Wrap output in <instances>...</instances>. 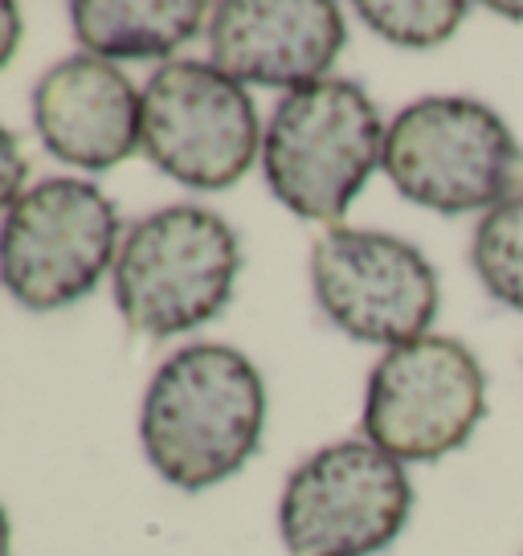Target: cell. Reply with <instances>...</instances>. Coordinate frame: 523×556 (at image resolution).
Returning <instances> with one entry per match:
<instances>
[{"instance_id": "3957f363", "label": "cell", "mask_w": 523, "mask_h": 556, "mask_svg": "<svg viewBox=\"0 0 523 556\" xmlns=\"http://www.w3.org/2000/svg\"><path fill=\"white\" fill-rule=\"evenodd\" d=\"M242 270L238 233L209 208L168 205L123 238L115 303L143 336H184L226 312Z\"/></svg>"}, {"instance_id": "ac0fdd59", "label": "cell", "mask_w": 523, "mask_h": 556, "mask_svg": "<svg viewBox=\"0 0 523 556\" xmlns=\"http://www.w3.org/2000/svg\"><path fill=\"white\" fill-rule=\"evenodd\" d=\"M495 13H503V17H523V4H490Z\"/></svg>"}, {"instance_id": "30bf717a", "label": "cell", "mask_w": 523, "mask_h": 556, "mask_svg": "<svg viewBox=\"0 0 523 556\" xmlns=\"http://www.w3.org/2000/svg\"><path fill=\"white\" fill-rule=\"evenodd\" d=\"M344 41L348 25L332 0H226L209 17L213 66L286 94L323 83Z\"/></svg>"}, {"instance_id": "5b68a950", "label": "cell", "mask_w": 523, "mask_h": 556, "mask_svg": "<svg viewBox=\"0 0 523 556\" xmlns=\"http://www.w3.org/2000/svg\"><path fill=\"white\" fill-rule=\"evenodd\" d=\"M119 213L90 180L50 176L0 226V282L29 312L87 299L119 258Z\"/></svg>"}, {"instance_id": "52a82bcc", "label": "cell", "mask_w": 523, "mask_h": 556, "mask_svg": "<svg viewBox=\"0 0 523 556\" xmlns=\"http://www.w3.org/2000/svg\"><path fill=\"white\" fill-rule=\"evenodd\" d=\"M413 483L372 442H335L291 470L279 504L291 556H372L401 536Z\"/></svg>"}, {"instance_id": "7c38bea8", "label": "cell", "mask_w": 523, "mask_h": 556, "mask_svg": "<svg viewBox=\"0 0 523 556\" xmlns=\"http://www.w3.org/2000/svg\"><path fill=\"white\" fill-rule=\"evenodd\" d=\"M213 9L201 0H74V37L87 53L115 62L168 58L209 25Z\"/></svg>"}, {"instance_id": "9c48e42d", "label": "cell", "mask_w": 523, "mask_h": 556, "mask_svg": "<svg viewBox=\"0 0 523 556\" xmlns=\"http://www.w3.org/2000/svg\"><path fill=\"white\" fill-rule=\"evenodd\" d=\"M311 287L335 328L384 348L430 336L442 303L434 266L418 245L377 229H328L315 242Z\"/></svg>"}, {"instance_id": "2e32d148", "label": "cell", "mask_w": 523, "mask_h": 556, "mask_svg": "<svg viewBox=\"0 0 523 556\" xmlns=\"http://www.w3.org/2000/svg\"><path fill=\"white\" fill-rule=\"evenodd\" d=\"M17 46H21V13H17V4L0 0V70L13 62Z\"/></svg>"}, {"instance_id": "ba28073f", "label": "cell", "mask_w": 523, "mask_h": 556, "mask_svg": "<svg viewBox=\"0 0 523 556\" xmlns=\"http://www.w3.org/2000/svg\"><path fill=\"white\" fill-rule=\"evenodd\" d=\"M262 148V123L242 83L213 62H168L143 87V152L176 185H238Z\"/></svg>"}, {"instance_id": "e0dca14e", "label": "cell", "mask_w": 523, "mask_h": 556, "mask_svg": "<svg viewBox=\"0 0 523 556\" xmlns=\"http://www.w3.org/2000/svg\"><path fill=\"white\" fill-rule=\"evenodd\" d=\"M9 540H13V528H9V511L0 507V556H9Z\"/></svg>"}, {"instance_id": "5bb4252c", "label": "cell", "mask_w": 523, "mask_h": 556, "mask_svg": "<svg viewBox=\"0 0 523 556\" xmlns=\"http://www.w3.org/2000/svg\"><path fill=\"white\" fill-rule=\"evenodd\" d=\"M356 13L372 34L401 50H434L467 21L462 0H360Z\"/></svg>"}, {"instance_id": "7a4b0ae2", "label": "cell", "mask_w": 523, "mask_h": 556, "mask_svg": "<svg viewBox=\"0 0 523 556\" xmlns=\"http://www.w3.org/2000/svg\"><path fill=\"white\" fill-rule=\"evenodd\" d=\"M384 123L348 78L291 90L266 127V185L295 217L335 226L384 164Z\"/></svg>"}, {"instance_id": "8992f818", "label": "cell", "mask_w": 523, "mask_h": 556, "mask_svg": "<svg viewBox=\"0 0 523 556\" xmlns=\"http://www.w3.org/2000/svg\"><path fill=\"white\" fill-rule=\"evenodd\" d=\"M487 414V377L454 336L388 348L365 397V434L397 463H437L462 451Z\"/></svg>"}, {"instance_id": "8fae6325", "label": "cell", "mask_w": 523, "mask_h": 556, "mask_svg": "<svg viewBox=\"0 0 523 556\" xmlns=\"http://www.w3.org/2000/svg\"><path fill=\"white\" fill-rule=\"evenodd\" d=\"M34 123L50 156L106 173L143 148V94L115 62L74 53L37 83Z\"/></svg>"}, {"instance_id": "4fadbf2b", "label": "cell", "mask_w": 523, "mask_h": 556, "mask_svg": "<svg viewBox=\"0 0 523 556\" xmlns=\"http://www.w3.org/2000/svg\"><path fill=\"white\" fill-rule=\"evenodd\" d=\"M471 262L490 295L523 312V192L507 197L479 222Z\"/></svg>"}, {"instance_id": "6da1fadb", "label": "cell", "mask_w": 523, "mask_h": 556, "mask_svg": "<svg viewBox=\"0 0 523 556\" xmlns=\"http://www.w3.org/2000/svg\"><path fill=\"white\" fill-rule=\"evenodd\" d=\"M266 430V384L238 348L173 352L148 384L140 442L152 467L180 491H205L254 458Z\"/></svg>"}, {"instance_id": "9a60e30c", "label": "cell", "mask_w": 523, "mask_h": 556, "mask_svg": "<svg viewBox=\"0 0 523 556\" xmlns=\"http://www.w3.org/2000/svg\"><path fill=\"white\" fill-rule=\"evenodd\" d=\"M29 176V164L21 156V143L9 127H0V208H13L25 197L21 185Z\"/></svg>"}, {"instance_id": "277c9868", "label": "cell", "mask_w": 523, "mask_h": 556, "mask_svg": "<svg viewBox=\"0 0 523 556\" xmlns=\"http://www.w3.org/2000/svg\"><path fill=\"white\" fill-rule=\"evenodd\" d=\"M381 168L413 205L446 217L474 208L490 213L515 189L523 148L487 103L434 94L393 119Z\"/></svg>"}]
</instances>
